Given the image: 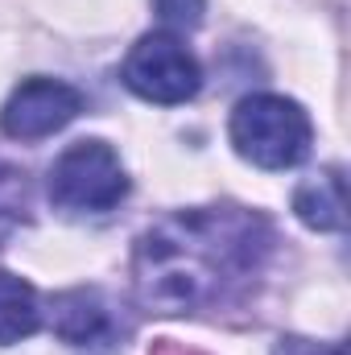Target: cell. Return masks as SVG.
I'll return each instance as SVG.
<instances>
[{
	"label": "cell",
	"mask_w": 351,
	"mask_h": 355,
	"mask_svg": "<svg viewBox=\"0 0 351 355\" xmlns=\"http://www.w3.org/2000/svg\"><path fill=\"white\" fill-rule=\"evenodd\" d=\"M273 223L248 207H190L157 219L132 248V285L153 314L232 310L273 257Z\"/></svg>",
	"instance_id": "obj_1"
},
{
	"label": "cell",
	"mask_w": 351,
	"mask_h": 355,
	"mask_svg": "<svg viewBox=\"0 0 351 355\" xmlns=\"http://www.w3.org/2000/svg\"><path fill=\"white\" fill-rule=\"evenodd\" d=\"M228 137L236 153L257 170H293L298 162H306L314 145V124L302 103L261 91V95H244L232 107Z\"/></svg>",
	"instance_id": "obj_2"
},
{
	"label": "cell",
	"mask_w": 351,
	"mask_h": 355,
	"mask_svg": "<svg viewBox=\"0 0 351 355\" xmlns=\"http://www.w3.org/2000/svg\"><path fill=\"white\" fill-rule=\"evenodd\" d=\"M50 202L71 215H103L128 194V174L108 141H79L50 166Z\"/></svg>",
	"instance_id": "obj_3"
},
{
	"label": "cell",
	"mask_w": 351,
	"mask_h": 355,
	"mask_svg": "<svg viewBox=\"0 0 351 355\" xmlns=\"http://www.w3.org/2000/svg\"><path fill=\"white\" fill-rule=\"evenodd\" d=\"M120 79H124V87L132 95L170 107V103H186V99L198 95L203 67L174 33L162 29V33H145L128 50V58L120 67Z\"/></svg>",
	"instance_id": "obj_4"
},
{
	"label": "cell",
	"mask_w": 351,
	"mask_h": 355,
	"mask_svg": "<svg viewBox=\"0 0 351 355\" xmlns=\"http://www.w3.org/2000/svg\"><path fill=\"white\" fill-rule=\"evenodd\" d=\"M83 112V91L62 79H25L0 107V128L12 141H42Z\"/></svg>",
	"instance_id": "obj_5"
},
{
	"label": "cell",
	"mask_w": 351,
	"mask_h": 355,
	"mask_svg": "<svg viewBox=\"0 0 351 355\" xmlns=\"http://www.w3.org/2000/svg\"><path fill=\"white\" fill-rule=\"evenodd\" d=\"M50 327L62 343L71 347H95V343H108L116 322H112V310L108 302L95 293V289H67V293H54L50 302Z\"/></svg>",
	"instance_id": "obj_6"
},
{
	"label": "cell",
	"mask_w": 351,
	"mask_h": 355,
	"mask_svg": "<svg viewBox=\"0 0 351 355\" xmlns=\"http://www.w3.org/2000/svg\"><path fill=\"white\" fill-rule=\"evenodd\" d=\"M293 211L314 232H343V223H348L343 174L339 170H323V174L306 178L298 186V194H293Z\"/></svg>",
	"instance_id": "obj_7"
},
{
	"label": "cell",
	"mask_w": 351,
	"mask_h": 355,
	"mask_svg": "<svg viewBox=\"0 0 351 355\" xmlns=\"http://www.w3.org/2000/svg\"><path fill=\"white\" fill-rule=\"evenodd\" d=\"M37 327H42L37 289L12 272H0V347L29 339Z\"/></svg>",
	"instance_id": "obj_8"
},
{
	"label": "cell",
	"mask_w": 351,
	"mask_h": 355,
	"mask_svg": "<svg viewBox=\"0 0 351 355\" xmlns=\"http://www.w3.org/2000/svg\"><path fill=\"white\" fill-rule=\"evenodd\" d=\"M0 215H29V178L0 157Z\"/></svg>",
	"instance_id": "obj_9"
},
{
	"label": "cell",
	"mask_w": 351,
	"mask_h": 355,
	"mask_svg": "<svg viewBox=\"0 0 351 355\" xmlns=\"http://www.w3.org/2000/svg\"><path fill=\"white\" fill-rule=\"evenodd\" d=\"M153 8L170 29H194L207 12V0H153Z\"/></svg>",
	"instance_id": "obj_10"
},
{
	"label": "cell",
	"mask_w": 351,
	"mask_h": 355,
	"mask_svg": "<svg viewBox=\"0 0 351 355\" xmlns=\"http://www.w3.org/2000/svg\"><path fill=\"white\" fill-rule=\"evenodd\" d=\"M277 355H343L339 347H331V352H323L318 343H306V339H281V347Z\"/></svg>",
	"instance_id": "obj_11"
}]
</instances>
